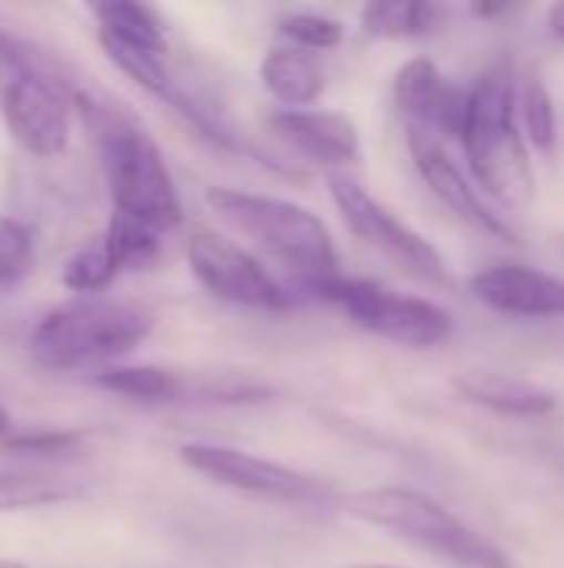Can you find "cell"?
Instances as JSON below:
<instances>
[{
  "instance_id": "8",
  "label": "cell",
  "mask_w": 564,
  "mask_h": 568,
  "mask_svg": "<svg viewBox=\"0 0 564 568\" xmlns=\"http://www.w3.org/2000/svg\"><path fill=\"white\" fill-rule=\"evenodd\" d=\"M326 183H329V196H332L339 216L362 243L386 253L389 260H396L402 270H409L412 276H419L425 283L449 280V266H445V256L439 253V246L429 243L412 223L396 216L362 183H356L346 173H329Z\"/></svg>"
},
{
  "instance_id": "26",
  "label": "cell",
  "mask_w": 564,
  "mask_h": 568,
  "mask_svg": "<svg viewBox=\"0 0 564 568\" xmlns=\"http://www.w3.org/2000/svg\"><path fill=\"white\" fill-rule=\"evenodd\" d=\"M76 433H47V436H20L10 446L13 449H30V453H70L76 446Z\"/></svg>"
},
{
  "instance_id": "15",
  "label": "cell",
  "mask_w": 564,
  "mask_h": 568,
  "mask_svg": "<svg viewBox=\"0 0 564 568\" xmlns=\"http://www.w3.org/2000/svg\"><path fill=\"white\" fill-rule=\"evenodd\" d=\"M452 386L472 406H482L499 416H515V419H542L562 406L555 389L522 379V376L499 373V369H465Z\"/></svg>"
},
{
  "instance_id": "29",
  "label": "cell",
  "mask_w": 564,
  "mask_h": 568,
  "mask_svg": "<svg viewBox=\"0 0 564 568\" xmlns=\"http://www.w3.org/2000/svg\"><path fill=\"white\" fill-rule=\"evenodd\" d=\"M0 568H23L17 559H0Z\"/></svg>"
},
{
  "instance_id": "17",
  "label": "cell",
  "mask_w": 564,
  "mask_h": 568,
  "mask_svg": "<svg viewBox=\"0 0 564 568\" xmlns=\"http://www.w3.org/2000/svg\"><path fill=\"white\" fill-rule=\"evenodd\" d=\"M90 13L96 20L100 40H116L123 47L166 53V27L153 7L133 0H100L90 7Z\"/></svg>"
},
{
  "instance_id": "4",
  "label": "cell",
  "mask_w": 564,
  "mask_h": 568,
  "mask_svg": "<svg viewBox=\"0 0 564 568\" xmlns=\"http://www.w3.org/2000/svg\"><path fill=\"white\" fill-rule=\"evenodd\" d=\"M342 509L372 529H382L422 552L439 556L442 562L459 568H512L505 549H499L489 536L469 526L439 499L406 489V486H376L352 493Z\"/></svg>"
},
{
  "instance_id": "14",
  "label": "cell",
  "mask_w": 564,
  "mask_h": 568,
  "mask_svg": "<svg viewBox=\"0 0 564 568\" xmlns=\"http://www.w3.org/2000/svg\"><path fill=\"white\" fill-rule=\"evenodd\" d=\"M269 130L299 156L322 166H356L362 163L359 126L336 110H276Z\"/></svg>"
},
{
  "instance_id": "24",
  "label": "cell",
  "mask_w": 564,
  "mask_h": 568,
  "mask_svg": "<svg viewBox=\"0 0 564 568\" xmlns=\"http://www.w3.org/2000/svg\"><path fill=\"white\" fill-rule=\"evenodd\" d=\"M279 33L289 40V47H299V50H332L342 43L346 37V27L342 20L336 17H326V13H312V10H293V13H283L276 20Z\"/></svg>"
},
{
  "instance_id": "20",
  "label": "cell",
  "mask_w": 564,
  "mask_h": 568,
  "mask_svg": "<svg viewBox=\"0 0 564 568\" xmlns=\"http://www.w3.org/2000/svg\"><path fill=\"white\" fill-rule=\"evenodd\" d=\"M123 273V263L110 243L106 233L86 240L60 270V283L76 296H103V290L113 286V280Z\"/></svg>"
},
{
  "instance_id": "1",
  "label": "cell",
  "mask_w": 564,
  "mask_h": 568,
  "mask_svg": "<svg viewBox=\"0 0 564 568\" xmlns=\"http://www.w3.org/2000/svg\"><path fill=\"white\" fill-rule=\"evenodd\" d=\"M73 106L100 153L113 220L146 226L160 236L176 230L183 223V203L173 173L143 123L120 103L80 87H73Z\"/></svg>"
},
{
  "instance_id": "9",
  "label": "cell",
  "mask_w": 564,
  "mask_h": 568,
  "mask_svg": "<svg viewBox=\"0 0 564 568\" xmlns=\"http://www.w3.org/2000/svg\"><path fill=\"white\" fill-rule=\"evenodd\" d=\"M186 260L199 286L223 303L263 313H283L299 303L296 286L279 283L249 250L216 233H193L186 243Z\"/></svg>"
},
{
  "instance_id": "27",
  "label": "cell",
  "mask_w": 564,
  "mask_h": 568,
  "mask_svg": "<svg viewBox=\"0 0 564 568\" xmlns=\"http://www.w3.org/2000/svg\"><path fill=\"white\" fill-rule=\"evenodd\" d=\"M548 30H552V37H555V40H562L564 43V0L548 10Z\"/></svg>"
},
{
  "instance_id": "16",
  "label": "cell",
  "mask_w": 564,
  "mask_h": 568,
  "mask_svg": "<svg viewBox=\"0 0 564 568\" xmlns=\"http://www.w3.org/2000/svg\"><path fill=\"white\" fill-rule=\"evenodd\" d=\"M259 80L283 110H306L326 93V70L322 63L299 47H273L259 63Z\"/></svg>"
},
{
  "instance_id": "10",
  "label": "cell",
  "mask_w": 564,
  "mask_h": 568,
  "mask_svg": "<svg viewBox=\"0 0 564 568\" xmlns=\"http://www.w3.org/2000/svg\"><path fill=\"white\" fill-rule=\"evenodd\" d=\"M183 466H189L193 473L206 476L216 486L246 493V496H259V499H276V503H296V506H309V503H322L329 493L319 479L263 459L256 453L246 449H233V446H216V443H186L180 449Z\"/></svg>"
},
{
  "instance_id": "25",
  "label": "cell",
  "mask_w": 564,
  "mask_h": 568,
  "mask_svg": "<svg viewBox=\"0 0 564 568\" xmlns=\"http://www.w3.org/2000/svg\"><path fill=\"white\" fill-rule=\"evenodd\" d=\"M30 270H33V233L13 216H0V286L10 290L23 283Z\"/></svg>"
},
{
  "instance_id": "13",
  "label": "cell",
  "mask_w": 564,
  "mask_h": 568,
  "mask_svg": "<svg viewBox=\"0 0 564 568\" xmlns=\"http://www.w3.org/2000/svg\"><path fill=\"white\" fill-rule=\"evenodd\" d=\"M475 300L492 313L515 320H564V280L555 273L499 263L469 280Z\"/></svg>"
},
{
  "instance_id": "31",
  "label": "cell",
  "mask_w": 564,
  "mask_h": 568,
  "mask_svg": "<svg viewBox=\"0 0 564 568\" xmlns=\"http://www.w3.org/2000/svg\"><path fill=\"white\" fill-rule=\"evenodd\" d=\"M558 250H562V253H564V236H562V240H558Z\"/></svg>"
},
{
  "instance_id": "21",
  "label": "cell",
  "mask_w": 564,
  "mask_h": 568,
  "mask_svg": "<svg viewBox=\"0 0 564 568\" xmlns=\"http://www.w3.org/2000/svg\"><path fill=\"white\" fill-rule=\"evenodd\" d=\"M273 396V386L249 373H186L183 403H209V406H246Z\"/></svg>"
},
{
  "instance_id": "30",
  "label": "cell",
  "mask_w": 564,
  "mask_h": 568,
  "mask_svg": "<svg viewBox=\"0 0 564 568\" xmlns=\"http://www.w3.org/2000/svg\"><path fill=\"white\" fill-rule=\"evenodd\" d=\"M362 568H399V566H362Z\"/></svg>"
},
{
  "instance_id": "11",
  "label": "cell",
  "mask_w": 564,
  "mask_h": 568,
  "mask_svg": "<svg viewBox=\"0 0 564 568\" xmlns=\"http://www.w3.org/2000/svg\"><path fill=\"white\" fill-rule=\"evenodd\" d=\"M406 143H409L412 163H416L419 176L425 180V186L462 223H469L472 230H479L485 236L505 240V243H515L519 240L515 226L489 203V196L475 186V180L452 160V153L445 150V140H439V136H432V133L406 123Z\"/></svg>"
},
{
  "instance_id": "2",
  "label": "cell",
  "mask_w": 564,
  "mask_h": 568,
  "mask_svg": "<svg viewBox=\"0 0 564 568\" xmlns=\"http://www.w3.org/2000/svg\"><path fill=\"white\" fill-rule=\"evenodd\" d=\"M206 203L229 230L269 253L293 276L299 293L322 300V293L336 280H342L332 233L312 210L283 196L249 193L236 186H209Z\"/></svg>"
},
{
  "instance_id": "28",
  "label": "cell",
  "mask_w": 564,
  "mask_h": 568,
  "mask_svg": "<svg viewBox=\"0 0 564 568\" xmlns=\"http://www.w3.org/2000/svg\"><path fill=\"white\" fill-rule=\"evenodd\" d=\"M7 429H10V416H7V409L0 406V436H3Z\"/></svg>"
},
{
  "instance_id": "3",
  "label": "cell",
  "mask_w": 564,
  "mask_h": 568,
  "mask_svg": "<svg viewBox=\"0 0 564 568\" xmlns=\"http://www.w3.org/2000/svg\"><path fill=\"white\" fill-rule=\"evenodd\" d=\"M475 186L505 210L535 196V166L519 120V83L505 63H492L469 83V113L459 136Z\"/></svg>"
},
{
  "instance_id": "6",
  "label": "cell",
  "mask_w": 564,
  "mask_h": 568,
  "mask_svg": "<svg viewBox=\"0 0 564 568\" xmlns=\"http://www.w3.org/2000/svg\"><path fill=\"white\" fill-rule=\"evenodd\" d=\"M153 313L110 296H76L40 316L30 333V356L47 369H73L133 353L153 333Z\"/></svg>"
},
{
  "instance_id": "12",
  "label": "cell",
  "mask_w": 564,
  "mask_h": 568,
  "mask_svg": "<svg viewBox=\"0 0 564 568\" xmlns=\"http://www.w3.org/2000/svg\"><path fill=\"white\" fill-rule=\"evenodd\" d=\"M396 103L409 126H419L439 140L462 136L469 113V87L455 83L429 57H412L399 67L392 83Z\"/></svg>"
},
{
  "instance_id": "19",
  "label": "cell",
  "mask_w": 564,
  "mask_h": 568,
  "mask_svg": "<svg viewBox=\"0 0 564 568\" xmlns=\"http://www.w3.org/2000/svg\"><path fill=\"white\" fill-rule=\"evenodd\" d=\"M93 383L113 396H126L140 403H183L186 373H173L163 366H110L96 373Z\"/></svg>"
},
{
  "instance_id": "22",
  "label": "cell",
  "mask_w": 564,
  "mask_h": 568,
  "mask_svg": "<svg viewBox=\"0 0 564 568\" xmlns=\"http://www.w3.org/2000/svg\"><path fill=\"white\" fill-rule=\"evenodd\" d=\"M76 496V486L40 476V473H0V513L13 509H37V506H57Z\"/></svg>"
},
{
  "instance_id": "5",
  "label": "cell",
  "mask_w": 564,
  "mask_h": 568,
  "mask_svg": "<svg viewBox=\"0 0 564 568\" xmlns=\"http://www.w3.org/2000/svg\"><path fill=\"white\" fill-rule=\"evenodd\" d=\"M73 87L40 47L0 27V116L20 150L53 160L70 140Z\"/></svg>"
},
{
  "instance_id": "7",
  "label": "cell",
  "mask_w": 564,
  "mask_h": 568,
  "mask_svg": "<svg viewBox=\"0 0 564 568\" xmlns=\"http://www.w3.org/2000/svg\"><path fill=\"white\" fill-rule=\"evenodd\" d=\"M322 300L339 306L346 320L356 323L359 329L382 336L396 346H409V349L442 346L455 329L449 310H442L439 303L425 296L396 293L372 280L342 276L322 293Z\"/></svg>"
},
{
  "instance_id": "18",
  "label": "cell",
  "mask_w": 564,
  "mask_h": 568,
  "mask_svg": "<svg viewBox=\"0 0 564 568\" xmlns=\"http://www.w3.org/2000/svg\"><path fill=\"white\" fill-rule=\"evenodd\" d=\"M445 10L429 0H372L362 7L359 23L376 40L429 37L442 23Z\"/></svg>"
},
{
  "instance_id": "23",
  "label": "cell",
  "mask_w": 564,
  "mask_h": 568,
  "mask_svg": "<svg viewBox=\"0 0 564 568\" xmlns=\"http://www.w3.org/2000/svg\"><path fill=\"white\" fill-rule=\"evenodd\" d=\"M519 120L525 130V140L535 150H552L555 146V100L552 90L545 87V80L539 73H529L519 83Z\"/></svg>"
}]
</instances>
